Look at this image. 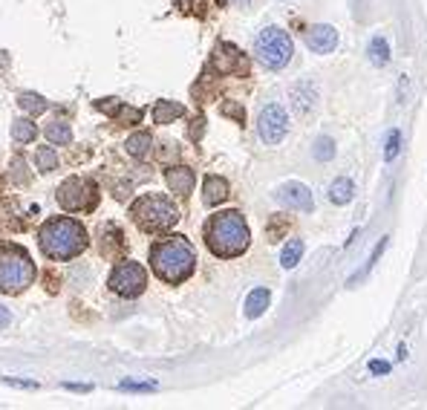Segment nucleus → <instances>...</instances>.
<instances>
[{
  "mask_svg": "<svg viewBox=\"0 0 427 410\" xmlns=\"http://www.w3.org/2000/svg\"><path fill=\"white\" fill-rule=\"evenodd\" d=\"M223 116H231V119H237V122L243 124V122H245V110H243L240 104L231 102V104H223Z\"/></svg>",
  "mask_w": 427,
  "mask_h": 410,
  "instance_id": "nucleus-29",
  "label": "nucleus"
},
{
  "mask_svg": "<svg viewBox=\"0 0 427 410\" xmlns=\"http://www.w3.org/2000/svg\"><path fill=\"white\" fill-rule=\"evenodd\" d=\"M269 301H271V295H269V289H254L249 298H245V315L249 318H260L266 312V306H269Z\"/></svg>",
  "mask_w": 427,
  "mask_h": 410,
  "instance_id": "nucleus-15",
  "label": "nucleus"
},
{
  "mask_svg": "<svg viewBox=\"0 0 427 410\" xmlns=\"http://www.w3.org/2000/svg\"><path fill=\"white\" fill-rule=\"evenodd\" d=\"M121 107L119 98H101V102H95V110H101V113H110V116H116Z\"/></svg>",
  "mask_w": 427,
  "mask_h": 410,
  "instance_id": "nucleus-28",
  "label": "nucleus"
},
{
  "mask_svg": "<svg viewBox=\"0 0 427 410\" xmlns=\"http://www.w3.org/2000/svg\"><path fill=\"white\" fill-rule=\"evenodd\" d=\"M9 321H12V315H9V309L0 304V330H6L9 327Z\"/></svg>",
  "mask_w": 427,
  "mask_h": 410,
  "instance_id": "nucleus-32",
  "label": "nucleus"
},
{
  "mask_svg": "<svg viewBox=\"0 0 427 410\" xmlns=\"http://www.w3.org/2000/svg\"><path fill=\"white\" fill-rule=\"evenodd\" d=\"M202 124H205V119L199 116V119H194V127H191V139H199L202 136Z\"/></svg>",
  "mask_w": 427,
  "mask_h": 410,
  "instance_id": "nucleus-31",
  "label": "nucleus"
},
{
  "mask_svg": "<svg viewBox=\"0 0 427 410\" xmlns=\"http://www.w3.org/2000/svg\"><path fill=\"white\" fill-rule=\"evenodd\" d=\"M306 47H309L312 52H318V55L332 52V49L338 47V32H335V26H326V23L312 26V30L306 32Z\"/></svg>",
  "mask_w": 427,
  "mask_h": 410,
  "instance_id": "nucleus-12",
  "label": "nucleus"
},
{
  "mask_svg": "<svg viewBox=\"0 0 427 410\" xmlns=\"http://www.w3.org/2000/svg\"><path fill=\"white\" fill-rule=\"evenodd\" d=\"M145 286H147V272L133 260H121L113 269V275H110V289L121 295V298H139Z\"/></svg>",
  "mask_w": 427,
  "mask_h": 410,
  "instance_id": "nucleus-8",
  "label": "nucleus"
},
{
  "mask_svg": "<svg viewBox=\"0 0 427 410\" xmlns=\"http://www.w3.org/2000/svg\"><path fill=\"white\" fill-rule=\"evenodd\" d=\"M150 269L164 284H185L197 269V251L185 237H164L150 249Z\"/></svg>",
  "mask_w": 427,
  "mask_h": 410,
  "instance_id": "nucleus-1",
  "label": "nucleus"
},
{
  "mask_svg": "<svg viewBox=\"0 0 427 410\" xmlns=\"http://www.w3.org/2000/svg\"><path fill=\"white\" fill-rule=\"evenodd\" d=\"M38 136V127L29 122V119H18L15 124H12V139H15V142H32V139Z\"/></svg>",
  "mask_w": 427,
  "mask_h": 410,
  "instance_id": "nucleus-22",
  "label": "nucleus"
},
{
  "mask_svg": "<svg viewBox=\"0 0 427 410\" xmlns=\"http://www.w3.org/2000/svg\"><path fill=\"white\" fill-rule=\"evenodd\" d=\"M164 182H168V188L176 194V196H188L191 191H194V171L185 165H176V168H168L164 171Z\"/></svg>",
  "mask_w": 427,
  "mask_h": 410,
  "instance_id": "nucleus-13",
  "label": "nucleus"
},
{
  "mask_svg": "<svg viewBox=\"0 0 427 410\" xmlns=\"http://www.w3.org/2000/svg\"><path fill=\"white\" fill-rule=\"evenodd\" d=\"M205 243L217 258H240L252 243V231L240 211H223L205 225Z\"/></svg>",
  "mask_w": 427,
  "mask_h": 410,
  "instance_id": "nucleus-3",
  "label": "nucleus"
},
{
  "mask_svg": "<svg viewBox=\"0 0 427 410\" xmlns=\"http://www.w3.org/2000/svg\"><path fill=\"white\" fill-rule=\"evenodd\" d=\"M369 370H373V373H387L390 364L387 361H373V364H369Z\"/></svg>",
  "mask_w": 427,
  "mask_h": 410,
  "instance_id": "nucleus-33",
  "label": "nucleus"
},
{
  "mask_svg": "<svg viewBox=\"0 0 427 410\" xmlns=\"http://www.w3.org/2000/svg\"><path fill=\"white\" fill-rule=\"evenodd\" d=\"M130 217L133 223L139 225L142 231L150 234H159V231H168L179 223V211L176 205L162 194H145L139 196L133 205H130Z\"/></svg>",
  "mask_w": 427,
  "mask_h": 410,
  "instance_id": "nucleus-5",
  "label": "nucleus"
},
{
  "mask_svg": "<svg viewBox=\"0 0 427 410\" xmlns=\"http://www.w3.org/2000/svg\"><path fill=\"white\" fill-rule=\"evenodd\" d=\"M289 130V116L280 104H266L260 110V119H257V133L266 145H278L283 142V136Z\"/></svg>",
  "mask_w": 427,
  "mask_h": 410,
  "instance_id": "nucleus-9",
  "label": "nucleus"
},
{
  "mask_svg": "<svg viewBox=\"0 0 427 410\" xmlns=\"http://www.w3.org/2000/svg\"><path fill=\"white\" fill-rule=\"evenodd\" d=\"M278 203H283L286 208H297V211H312V191L300 182H286V185L278 188Z\"/></svg>",
  "mask_w": 427,
  "mask_h": 410,
  "instance_id": "nucleus-11",
  "label": "nucleus"
},
{
  "mask_svg": "<svg viewBox=\"0 0 427 410\" xmlns=\"http://www.w3.org/2000/svg\"><path fill=\"white\" fill-rule=\"evenodd\" d=\"M231 3H249V0H231Z\"/></svg>",
  "mask_w": 427,
  "mask_h": 410,
  "instance_id": "nucleus-34",
  "label": "nucleus"
},
{
  "mask_svg": "<svg viewBox=\"0 0 427 410\" xmlns=\"http://www.w3.org/2000/svg\"><path fill=\"white\" fill-rule=\"evenodd\" d=\"M35 280V263L18 243H0V292L18 295Z\"/></svg>",
  "mask_w": 427,
  "mask_h": 410,
  "instance_id": "nucleus-4",
  "label": "nucleus"
},
{
  "mask_svg": "<svg viewBox=\"0 0 427 410\" xmlns=\"http://www.w3.org/2000/svg\"><path fill=\"white\" fill-rule=\"evenodd\" d=\"M150 148H154V139H150V133H133L127 139V153H130V157H136V159H145L147 153H150Z\"/></svg>",
  "mask_w": 427,
  "mask_h": 410,
  "instance_id": "nucleus-18",
  "label": "nucleus"
},
{
  "mask_svg": "<svg viewBox=\"0 0 427 410\" xmlns=\"http://www.w3.org/2000/svg\"><path fill=\"white\" fill-rule=\"evenodd\" d=\"M35 162H38V171H55L58 168V157H55L52 148H40L35 153Z\"/></svg>",
  "mask_w": 427,
  "mask_h": 410,
  "instance_id": "nucleus-25",
  "label": "nucleus"
},
{
  "mask_svg": "<svg viewBox=\"0 0 427 410\" xmlns=\"http://www.w3.org/2000/svg\"><path fill=\"white\" fill-rule=\"evenodd\" d=\"M18 104H21V110L29 113V116H40V113L47 110V102L38 93H21L18 95Z\"/></svg>",
  "mask_w": 427,
  "mask_h": 410,
  "instance_id": "nucleus-21",
  "label": "nucleus"
},
{
  "mask_svg": "<svg viewBox=\"0 0 427 410\" xmlns=\"http://www.w3.org/2000/svg\"><path fill=\"white\" fill-rule=\"evenodd\" d=\"M47 139H49L52 145H70V142H73L70 124H66V122H52V124H47Z\"/></svg>",
  "mask_w": 427,
  "mask_h": 410,
  "instance_id": "nucleus-19",
  "label": "nucleus"
},
{
  "mask_svg": "<svg viewBox=\"0 0 427 410\" xmlns=\"http://www.w3.org/2000/svg\"><path fill=\"white\" fill-rule=\"evenodd\" d=\"M38 243H40V251H44L49 260L64 263V260L78 258V254L90 246V237H87V229L78 220L55 217V220H47L40 225Z\"/></svg>",
  "mask_w": 427,
  "mask_h": 410,
  "instance_id": "nucleus-2",
  "label": "nucleus"
},
{
  "mask_svg": "<svg viewBox=\"0 0 427 410\" xmlns=\"http://www.w3.org/2000/svg\"><path fill=\"white\" fill-rule=\"evenodd\" d=\"M113 119H116L119 124H139V122H142V110H139V107H125V104H121Z\"/></svg>",
  "mask_w": 427,
  "mask_h": 410,
  "instance_id": "nucleus-26",
  "label": "nucleus"
},
{
  "mask_svg": "<svg viewBox=\"0 0 427 410\" xmlns=\"http://www.w3.org/2000/svg\"><path fill=\"white\" fill-rule=\"evenodd\" d=\"M211 67L219 76H231V73H245L249 69V61L243 58V52L231 44H219L211 55Z\"/></svg>",
  "mask_w": 427,
  "mask_h": 410,
  "instance_id": "nucleus-10",
  "label": "nucleus"
},
{
  "mask_svg": "<svg viewBox=\"0 0 427 410\" xmlns=\"http://www.w3.org/2000/svg\"><path fill=\"white\" fill-rule=\"evenodd\" d=\"M121 390H156L154 381H121Z\"/></svg>",
  "mask_w": 427,
  "mask_h": 410,
  "instance_id": "nucleus-30",
  "label": "nucleus"
},
{
  "mask_svg": "<svg viewBox=\"0 0 427 410\" xmlns=\"http://www.w3.org/2000/svg\"><path fill=\"white\" fill-rule=\"evenodd\" d=\"M55 200L64 211L78 214V211H93L99 205V188L95 182L84 179V176H70L66 182H61V188L55 191Z\"/></svg>",
  "mask_w": 427,
  "mask_h": 410,
  "instance_id": "nucleus-7",
  "label": "nucleus"
},
{
  "mask_svg": "<svg viewBox=\"0 0 427 410\" xmlns=\"http://www.w3.org/2000/svg\"><path fill=\"white\" fill-rule=\"evenodd\" d=\"M352 194H355V188H352V179H335L332 185H329V200H332L335 205H347L350 200H352Z\"/></svg>",
  "mask_w": 427,
  "mask_h": 410,
  "instance_id": "nucleus-17",
  "label": "nucleus"
},
{
  "mask_svg": "<svg viewBox=\"0 0 427 410\" xmlns=\"http://www.w3.org/2000/svg\"><path fill=\"white\" fill-rule=\"evenodd\" d=\"M369 61H373L376 67H387L390 64V44L384 38L369 41Z\"/></svg>",
  "mask_w": 427,
  "mask_h": 410,
  "instance_id": "nucleus-20",
  "label": "nucleus"
},
{
  "mask_svg": "<svg viewBox=\"0 0 427 410\" xmlns=\"http://www.w3.org/2000/svg\"><path fill=\"white\" fill-rule=\"evenodd\" d=\"M398 142H402V133H398V130H390V136H387V153H384V157H387V159H395V157H398Z\"/></svg>",
  "mask_w": 427,
  "mask_h": 410,
  "instance_id": "nucleus-27",
  "label": "nucleus"
},
{
  "mask_svg": "<svg viewBox=\"0 0 427 410\" xmlns=\"http://www.w3.org/2000/svg\"><path fill=\"white\" fill-rule=\"evenodd\" d=\"M202 200L205 205H219L228 200V182L223 176H205L202 182Z\"/></svg>",
  "mask_w": 427,
  "mask_h": 410,
  "instance_id": "nucleus-14",
  "label": "nucleus"
},
{
  "mask_svg": "<svg viewBox=\"0 0 427 410\" xmlns=\"http://www.w3.org/2000/svg\"><path fill=\"white\" fill-rule=\"evenodd\" d=\"M312 153H315V159H318V162H329V159L335 157V142L329 136H321L318 142H315V150Z\"/></svg>",
  "mask_w": 427,
  "mask_h": 410,
  "instance_id": "nucleus-24",
  "label": "nucleus"
},
{
  "mask_svg": "<svg viewBox=\"0 0 427 410\" xmlns=\"http://www.w3.org/2000/svg\"><path fill=\"white\" fill-rule=\"evenodd\" d=\"M254 55L266 69H283L295 55L292 38H289V32H283L280 26H266V30L254 38Z\"/></svg>",
  "mask_w": 427,
  "mask_h": 410,
  "instance_id": "nucleus-6",
  "label": "nucleus"
},
{
  "mask_svg": "<svg viewBox=\"0 0 427 410\" xmlns=\"http://www.w3.org/2000/svg\"><path fill=\"white\" fill-rule=\"evenodd\" d=\"M185 113V107L179 104V102H168V98H164V102H159L156 107H154V122L156 124H171L173 119H179Z\"/></svg>",
  "mask_w": 427,
  "mask_h": 410,
  "instance_id": "nucleus-16",
  "label": "nucleus"
},
{
  "mask_svg": "<svg viewBox=\"0 0 427 410\" xmlns=\"http://www.w3.org/2000/svg\"><path fill=\"white\" fill-rule=\"evenodd\" d=\"M300 254H303V243H300V240H289V243L283 246V254H280L283 269H295L300 263Z\"/></svg>",
  "mask_w": 427,
  "mask_h": 410,
  "instance_id": "nucleus-23",
  "label": "nucleus"
}]
</instances>
